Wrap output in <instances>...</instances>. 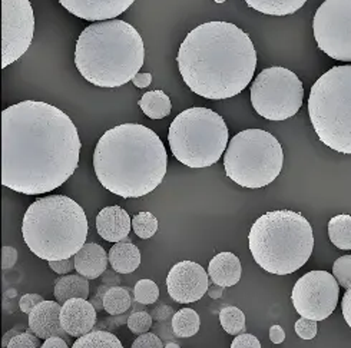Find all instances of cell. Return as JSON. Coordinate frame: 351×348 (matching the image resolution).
<instances>
[{
	"label": "cell",
	"mask_w": 351,
	"mask_h": 348,
	"mask_svg": "<svg viewBox=\"0 0 351 348\" xmlns=\"http://www.w3.org/2000/svg\"><path fill=\"white\" fill-rule=\"evenodd\" d=\"M97 229L105 241L119 243L130 235L132 229V219L118 205L106 207L97 216Z\"/></svg>",
	"instance_id": "ac0fdd59"
},
{
	"label": "cell",
	"mask_w": 351,
	"mask_h": 348,
	"mask_svg": "<svg viewBox=\"0 0 351 348\" xmlns=\"http://www.w3.org/2000/svg\"><path fill=\"white\" fill-rule=\"evenodd\" d=\"M199 315L193 308H182L178 312H175L172 317V331L180 338H189L195 336L199 331Z\"/></svg>",
	"instance_id": "d4e9b609"
},
{
	"label": "cell",
	"mask_w": 351,
	"mask_h": 348,
	"mask_svg": "<svg viewBox=\"0 0 351 348\" xmlns=\"http://www.w3.org/2000/svg\"><path fill=\"white\" fill-rule=\"evenodd\" d=\"M16 261H18V251L13 247H3L2 248V268L3 270H9Z\"/></svg>",
	"instance_id": "ab89813d"
},
{
	"label": "cell",
	"mask_w": 351,
	"mask_h": 348,
	"mask_svg": "<svg viewBox=\"0 0 351 348\" xmlns=\"http://www.w3.org/2000/svg\"><path fill=\"white\" fill-rule=\"evenodd\" d=\"M139 106L142 112L149 119H164L171 114V99L162 90H151L145 92L139 99Z\"/></svg>",
	"instance_id": "603a6c76"
},
{
	"label": "cell",
	"mask_w": 351,
	"mask_h": 348,
	"mask_svg": "<svg viewBox=\"0 0 351 348\" xmlns=\"http://www.w3.org/2000/svg\"><path fill=\"white\" fill-rule=\"evenodd\" d=\"M307 0H245V3L260 13L271 16L293 14L306 5Z\"/></svg>",
	"instance_id": "cb8c5ba5"
},
{
	"label": "cell",
	"mask_w": 351,
	"mask_h": 348,
	"mask_svg": "<svg viewBox=\"0 0 351 348\" xmlns=\"http://www.w3.org/2000/svg\"><path fill=\"white\" fill-rule=\"evenodd\" d=\"M143 60L145 45L138 30L119 19L89 25L76 42V69L99 88H119L131 82Z\"/></svg>",
	"instance_id": "277c9868"
},
{
	"label": "cell",
	"mask_w": 351,
	"mask_h": 348,
	"mask_svg": "<svg viewBox=\"0 0 351 348\" xmlns=\"http://www.w3.org/2000/svg\"><path fill=\"white\" fill-rule=\"evenodd\" d=\"M88 231L85 211L66 195L36 199L26 210L22 223L25 244L47 262L75 257L86 244Z\"/></svg>",
	"instance_id": "5b68a950"
},
{
	"label": "cell",
	"mask_w": 351,
	"mask_h": 348,
	"mask_svg": "<svg viewBox=\"0 0 351 348\" xmlns=\"http://www.w3.org/2000/svg\"><path fill=\"white\" fill-rule=\"evenodd\" d=\"M81 139L59 108L23 101L2 112V184L42 195L65 184L77 168Z\"/></svg>",
	"instance_id": "6da1fadb"
},
{
	"label": "cell",
	"mask_w": 351,
	"mask_h": 348,
	"mask_svg": "<svg viewBox=\"0 0 351 348\" xmlns=\"http://www.w3.org/2000/svg\"><path fill=\"white\" fill-rule=\"evenodd\" d=\"M210 279L204 266L194 261L175 264L167 277L169 297L180 304H191L208 293Z\"/></svg>",
	"instance_id": "5bb4252c"
},
{
	"label": "cell",
	"mask_w": 351,
	"mask_h": 348,
	"mask_svg": "<svg viewBox=\"0 0 351 348\" xmlns=\"http://www.w3.org/2000/svg\"><path fill=\"white\" fill-rule=\"evenodd\" d=\"M102 282L106 284L109 287H117L121 286V278L117 275V271H105L102 274Z\"/></svg>",
	"instance_id": "bcb514c9"
},
{
	"label": "cell",
	"mask_w": 351,
	"mask_h": 348,
	"mask_svg": "<svg viewBox=\"0 0 351 348\" xmlns=\"http://www.w3.org/2000/svg\"><path fill=\"white\" fill-rule=\"evenodd\" d=\"M165 344L152 333L141 334L132 344V348H162Z\"/></svg>",
	"instance_id": "d590c367"
},
{
	"label": "cell",
	"mask_w": 351,
	"mask_h": 348,
	"mask_svg": "<svg viewBox=\"0 0 351 348\" xmlns=\"http://www.w3.org/2000/svg\"><path fill=\"white\" fill-rule=\"evenodd\" d=\"M53 295L56 301L63 304L71 298H88L89 282L84 275H63L56 279L53 287Z\"/></svg>",
	"instance_id": "7402d4cb"
},
{
	"label": "cell",
	"mask_w": 351,
	"mask_h": 348,
	"mask_svg": "<svg viewBox=\"0 0 351 348\" xmlns=\"http://www.w3.org/2000/svg\"><path fill=\"white\" fill-rule=\"evenodd\" d=\"M40 347L39 337L30 328L16 334L8 344V348H38Z\"/></svg>",
	"instance_id": "836d02e7"
},
{
	"label": "cell",
	"mask_w": 351,
	"mask_h": 348,
	"mask_svg": "<svg viewBox=\"0 0 351 348\" xmlns=\"http://www.w3.org/2000/svg\"><path fill=\"white\" fill-rule=\"evenodd\" d=\"M215 2H217V3H224L226 0H215Z\"/></svg>",
	"instance_id": "f907efd6"
},
{
	"label": "cell",
	"mask_w": 351,
	"mask_h": 348,
	"mask_svg": "<svg viewBox=\"0 0 351 348\" xmlns=\"http://www.w3.org/2000/svg\"><path fill=\"white\" fill-rule=\"evenodd\" d=\"M132 301L130 291L117 286L110 287L104 297V308L105 311L115 317V315H123L131 308Z\"/></svg>",
	"instance_id": "83f0119b"
},
{
	"label": "cell",
	"mask_w": 351,
	"mask_h": 348,
	"mask_svg": "<svg viewBox=\"0 0 351 348\" xmlns=\"http://www.w3.org/2000/svg\"><path fill=\"white\" fill-rule=\"evenodd\" d=\"M330 241L340 249H351V215H336L328 223Z\"/></svg>",
	"instance_id": "484cf974"
},
{
	"label": "cell",
	"mask_w": 351,
	"mask_h": 348,
	"mask_svg": "<svg viewBox=\"0 0 351 348\" xmlns=\"http://www.w3.org/2000/svg\"><path fill=\"white\" fill-rule=\"evenodd\" d=\"M135 301L142 306L156 303L159 298V288L152 279H139L134 288Z\"/></svg>",
	"instance_id": "4dcf8cb0"
},
{
	"label": "cell",
	"mask_w": 351,
	"mask_h": 348,
	"mask_svg": "<svg viewBox=\"0 0 351 348\" xmlns=\"http://www.w3.org/2000/svg\"><path fill=\"white\" fill-rule=\"evenodd\" d=\"M16 334H19V328L16 327V328H12L10 331H8V333L5 334V337H3V340H2V347L3 348H6L8 347V344H9V341L16 336Z\"/></svg>",
	"instance_id": "7dc6e473"
},
{
	"label": "cell",
	"mask_w": 351,
	"mask_h": 348,
	"mask_svg": "<svg viewBox=\"0 0 351 348\" xmlns=\"http://www.w3.org/2000/svg\"><path fill=\"white\" fill-rule=\"evenodd\" d=\"M228 126L208 108H189L172 121L168 142L172 155L189 168H208L228 145Z\"/></svg>",
	"instance_id": "ba28073f"
},
{
	"label": "cell",
	"mask_w": 351,
	"mask_h": 348,
	"mask_svg": "<svg viewBox=\"0 0 351 348\" xmlns=\"http://www.w3.org/2000/svg\"><path fill=\"white\" fill-rule=\"evenodd\" d=\"M284 164L281 144L274 135L263 129L237 134L226 149L227 177L237 185L257 189L274 182Z\"/></svg>",
	"instance_id": "9c48e42d"
},
{
	"label": "cell",
	"mask_w": 351,
	"mask_h": 348,
	"mask_svg": "<svg viewBox=\"0 0 351 348\" xmlns=\"http://www.w3.org/2000/svg\"><path fill=\"white\" fill-rule=\"evenodd\" d=\"M34 34L35 16L30 0H2V68L27 52Z\"/></svg>",
	"instance_id": "4fadbf2b"
},
{
	"label": "cell",
	"mask_w": 351,
	"mask_h": 348,
	"mask_svg": "<svg viewBox=\"0 0 351 348\" xmlns=\"http://www.w3.org/2000/svg\"><path fill=\"white\" fill-rule=\"evenodd\" d=\"M341 310H343V317H344L347 325L351 328V287L347 288V291L343 297Z\"/></svg>",
	"instance_id": "60d3db41"
},
{
	"label": "cell",
	"mask_w": 351,
	"mask_h": 348,
	"mask_svg": "<svg viewBox=\"0 0 351 348\" xmlns=\"http://www.w3.org/2000/svg\"><path fill=\"white\" fill-rule=\"evenodd\" d=\"M93 168L109 192L125 199L141 198L162 184L168 155L161 138L148 126L122 123L98 140Z\"/></svg>",
	"instance_id": "3957f363"
},
{
	"label": "cell",
	"mask_w": 351,
	"mask_h": 348,
	"mask_svg": "<svg viewBox=\"0 0 351 348\" xmlns=\"http://www.w3.org/2000/svg\"><path fill=\"white\" fill-rule=\"evenodd\" d=\"M304 99L300 77L281 66L264 69L251 85V103L260 116L268 121H285L294 116Z\"/></svg>",
	"instance_id": "30bf717a"
},
{
	"label": "cell",
	"mask_w": 351,
	"mask_h": 348,
	"mask_svg": "<svg viewBox=\"0 0 351 348\" xmlns=\"http://www.w3.org/2000/svg\"><path fill=\"white\" fill-rule=\"evenodd\" d=\"M177 62L191 90L221 101L237 97L252 81L257 52L243 29L228 22H208L185 36Z\"/></svg>",
	"instance_id": "7a4b0ae2"
},
{
	"label": "cell",
	"mask_w": 351,
	"mask_h": 348,
	"mask_svg": "<svg viewBox=\"0 0 351 348\" xmlns=\"http://www.w3.org/2000/svg\"><path fill=\"white\" fill-rule=\"evenodd\" d=\"M313 30L322 52L351 63V0H324L314 14Z\"/></svg>",
	"instance_id": "8fae6325"
},
{
	"label": "cell",
	"mask_w": 351,
	"mask_h": 348,
	"mask_svg": "<svg viewBox=\"0 0 351 348\" xmlns=\"http://www.w3.org/2000/svg\"><path fill=\"white\" fill-rule=\"evenodd\" d=\"M60 308L59 301L39 303L29 312V328L42 340L59 336L69 341L71 336L60 325Z\"/></svg>",
	"instance_id": "e0dca14e"
},
{
	"label": "cell",
	"mask_w": 351,
	"mask_h": 348,
	"mask_svg": "<svg viewBox=\"0 0 351 348\" xmlns=\"http://www.w3.org/2000/svg\"><path fill=\"white\" fill-rule=\"evenodd\" d=\"M152 319L156 320V321H165L168 320L171 315H173V310L172 307L169 306H165V304H161L159 307H156L154 311H152Z\"/></svg>",
	"instance_id": "b9f144b4"
},
{
	"label": "cell",
	"mask_w": 351,
	"mask_h": 348,
	"mask_svg": "<svg viewBox=\"0 0 351 348\" xmlns=\"http://www.w3.org/2000/svg\"><path fill=\"white\" fill-rule=\"evenodd\" d=\"M269 338L274 344H281L285 340V331L282 330L281 325L276 324L269 328Z\"/></svg>",
	"instance_id": "ee69618b"
},
{
	"label": "cell",
	"mask_w": 351,
	"mask_h": 348,
	"mask_svg": "<svg viewBox=\"0 0 351 348\" xmlns=\"http://www.w3.org/2000/svg\"><path fill=\"white\" fill-rule=\"evenodd\" d=\"M75 268L77 274L86 277L88 279H97L105 271L109 262V257L104 247L99 244H85L75 254Z\"/></svg>",
	"instance_id": "ffe728a7"
},
{
	"label": "cell",
	"mask_w": 351,
	"mask_h": 348,
	"mask_svg": "<svg viewBox=\"0 0 351 348\" xmlns=\"http://www.w3.org/2000/svg\"><path fill=\"white\" fill-rule=\"evenodd\" d=\"M332 275L340 284V287H351V256H343L332 264Z\"/></svg>",
	"instance_id": "d6a6232c"
},
{
	"label": "cell",
	"mask_w": 351,
	"mask_h": 348,
	"mask_svg": "<svg viewBox=\"0 0 351 348\" xmlns=\"http://www.w3.org/2000/svg\"><path fill=\"white\" fill-rule=\"evenodd\" d=\"M313 128L324 145L351 155V65L328 69L308 98Z\"/></svg>",
	"instance_id": "52a82bcc"
},
{
	"label": "cell",
	"mask_w": 351,
	"mask_h": 348,
	"mask_svg": "<svg viewBox=\"0 0 351 348\" xmlns=\"http://www.w3.org/2000/svg\"><path fill=\"white\" fill-rule=\"evenodd\" d=\"M132 229L142 240L152 238L158 231V219L151 212H139L132 219Z\"/></svg>",
	"instance_id": "f546056e"
},
{
	"label": "cell",
	"mask_w": 351,
	"mask_h": 348,
	"mask_svg": "<svg viewBox=\"0 0 351 348\" xmlns=\"http://www.w3.org/2000/svg\"><path fill=\"white\" fill-rule=\"evenodd\" d=\"M108 257L110 266L118 274H131L141 265V252L128 236L110 248Z\"/></svg>",
	"instance_id": "44dd1931"
},
{
	"label": "cell",
	"mask_w": 351,
	"mask_h": 348,
	"mask_svg": "<svg viewBox=\"0 0 351 348\" xmlns=\"http://www.w3.org/2000/svg\"><path fill=\"white\" fill-rule=\"evenodd\" d=\"M42 301H45V299H43V297L39 295V294H25V295L21 298L19 307H21V310H22L23 312L29 314L32 310H34V308H35L39 303H42Z\"/></svg>",
	"instance_id": "f35d334b"
},
{
	"label": "cell",
	"mask_w": 351,
	"mask_h": 348,
	"mask_svg": "<svg viewBox=\"0 0 351 348\" xmlns=\"http://www.w3.org/2000/svg\"><path fill=\"white\" fill-rule=\"evenodd\" d=\"M134 2L135 0H59V3L69 13L89 22L117 19Z\"/></svg>",
	"instance_id": "9a60e30c"
},
{
	"label": "cell",
	"mask_w": 351,
	"mask_h": 348,
	"mask_svg": "<svg viewBox=\"0 0 351 348\" xmlns=\"http://www.w3.org/2000/svg\"><path fill=\"white\" fill-rule=\"evenodd\" d=\"M340 284L327 271H310L302 275L293 288L291 301L301 317L323 321L336 310Z\"/></svg>",
	"instance_id": "7c38bea8"
},
{
	"label": "cell",
	"mask_w": 351,
	"mask_h": 348,
	"mask_svg": "<svg viewBox=\"0 0 351 348\" xmlns=\"http://www.w3.org/2000/svg\"><path fill=\"white\" fill-rule=\"evenodd\" d=\"M165 347H167V348H180V345L175 344V343H167Z\"/></svg>",
	"instance_id": "681fc988"
},
{
	"label": "cell",
	"mask_w": 351,
	"mask_h": 348,
	"mask_svg": "<svg viewBox=\"0 0 351 348\" xmlns=\"http://www.w3.org/2000/svg\"><path fill=\"white\" fill-rule=\"evenodd\" d=\"M97 312L86 298H71L62 304L60 325L71 337L79 338L93 330L97 324Z\"/></svg>",
	"instance_id": "2e32d148"
},
{
	"label": "cell",
	"mask_w": 351,
	"mask_h": 348,
	"mask_svg": "<svg viewBox=\"0 0 351 348\" xmlns=\"http://www.w3.org/2000/svg\"><path fill=\"white\" fill-rule=\"evenodd\" d=\"M152 315L147 311H134L130 317H128V328L131 330V333L135 336H141L143 333H148L149 328L152 327Z\"/></svg>",
	"instance_id": "1f68e13d"
},
{
	"label": "cell",
	"mask_w": 351,
	"mask_h": 348,
	"mask_svg": "<svg viewBox=\"0 0 351 348\" xmlns=\"http://www.w3.org/2000/svg\"><path fill=\"white\" fill-rule=\"evenodd\" d=\"M294 330H295L297 336L302 340H313L318 333L317 321L308 320V319H304V317H301L298 321H295Z\"/></svg>",
	"instance_id": "e575fe53"
},
{
	"label": "cell",
	"mask_w": 351,
	"mask_h": 348,
	"mask_svg": "<svg viewBox=\"0 0 351 348\" xmlns=\"http://www.w3.org/2000/svg\"><path fill=\"white\" fill-rule=\"evenodd\" d=\"M68 340H65L63 337H59V336H55V337H49L46 338L45 343L42 344L43 348H68Z\"/></svg>",
	"instance_id": "7bdbcfd3"
},
{
	"label": "cell",
	"mask_w": 351,
	"mask_h": 348,
	"mask_svg": "<svg viewBox=\"0 0 351 348\" xmlns=\"http://www.w3.org/2000/svg\"><path fill=\"white\" fill-rule=\"evenodd\" d=\"M219 321L222 328L226 330V333L231 336L245 333V315L241 310L234 306L224 307L219 311Z\"/></svg>",
	"instance_id": "f1b7e54d"
},
{
	"label": "cell",
	"mask_w": 351,
	"mask_h": 348,
	"mask_svg": "<svg viewBox=\"0 0 351 348\" xmlns=\"http://www.w3.org/2000/svg\"><path fill=\"white\" fill-rule=\"evenodd\" d=\"M49 268L52 271L60 275H66L75 270V258H66V260H59V261H49Z\"/></svg>",
	"instance_id": "74e56055"
},
{
	"label": "cell",
	"mask_w": 351,
	"mask_h": 348,
	"mask_svg": "<svg viewBox=\"0 0 351 348\" xmlns=\"http://www.w3.org/2000/svg\"><path fill=\"white\" fill-rule=\"evenodd\" d=\"M73 348H122V343L109 331L97 330L76 338Z\"/></svg>",
	"instance_id": "4316f807"
},
{
	"label": "cell",
	"mask_w": 351,
	"mask_h": 348,
	"mask_svg": "<svg viewBox=\"0 0 351 348\" xmlns=\"http://www.w3.org/2000/svg\"><path fill=\"white\" fill-rule=\"evenodd\" d=\"M232 348H261L260 340L248 333H241L235 337L231 344Z\"/></svg>",
	"instance_id": "8d00e7d4"
},
{
	"label": "cell",
	"mask_w": 351,
	"mask_h": 348,
	"mask_svg": "<svg viewBox=\"0 0 351 348\" xmlns=\"http://www.w3.org/2000/svg\"><path fill=\"white\" fill-rule=\"evenodd\" d=\"M208 294H210V297L214 298V299L221 298V297H222V287L217 286V287H214V288H211V290L208 288Z\"/></svg>",
	"instance_id": "c3c4849f"
},
{
	"label": "cell",
	"mask_w": 351,
	"mask_h": 348,
	"mask_svg": "<svg viewBox=\"0 0 351 348\" xmlns=\"http://www.w3.org/2000/svg\"><path fill=\"white\" fill-rule=\"evenodd\" d=\"M248 247L263 270L274 275H289L310 260L314 234L307 218L300 212L271 211L252 224Z\"/></svg>",
	"instance_id": "8992f818"
},
{
	"label": "cell",
	"mask_w": 351,
	"mask_h": 348,
	"mask_svg": "<svg viewBox=\"0 0 351 348\" xmlns=\"http://www.w3.org/2000/svg\"><path fill=\"white\" fill-rule=\"evenodd\" d=\"M241 262L232 252H219L210 261L208 275L215 286L222 288L234 287L241 279Z\"/></svg>",
	"instance_id": "d6986e66"
},
{
	"label": "cell",
	"mask_w": 351,
	"mask_h": 348,
	"mask_svg": "<svg viewBox=\"0 0 351 348\" xmlns=\"http://www.w3.org/2000/svg\"><path fill=\"white\" fill-rule=\"evenodd\" d=\"M132 82L136 88H148L152 82V75L151 73H136V76L132 79Z\"/></svg>",
	"instance_id": "f6af8a7d"
}]
</instances>
